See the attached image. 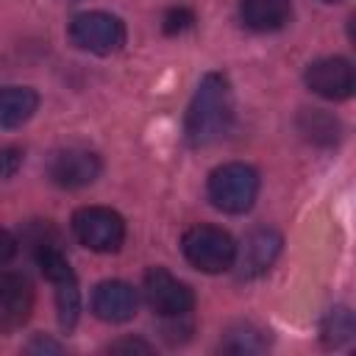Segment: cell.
I'll list each match as a JSON object with an SVG mask.
<instances>
[{
  "instance_id": "cell-1",
  "label": "cell",
  "mask_w": 356,
  "mask_h": 356,
  "mask_svg": "<svg viewBox=\"0 0 356 356\" xmlns=\"http://www.w3.org/2000/svg\"><path fill=\"white\" fill-rule=\"evenodd\" d=\"M234 125V89L222 72H206L192 95L184 136L192 147H209Z\"/></svg>"
},
{
  "instance_id": "cell-2",
  "label": "cell",
  "mask_w": 356,
  "mask_h": 356,
  "mask_svg": "<svg viewBox=\"0 0 356 356\" xmlns=\"http://www.w3.org/2000/svg\"><path fill=\"white\" fill-rule=\"evenodd\" d=\"M25 242L33 250V259L42 270V275L53 284L56 295V312H58V325L64 331H72L81 314V292H78V278L61 250L58 234L47 222H36L28 228Z\"/></svg>"
},
{
  "instance_id": "cell-3",
  "label": "cell",
  "mask_w": 356,
  "mask_h": 356,
  "mask_svg": "<svg viewBox=\"0 0 356 356\" xmlns=\"http://www.w3.org/2000/svg\"><path fill=\"white\" fill-rule=\"evenodd\" d=\"M209 200L225 214H245L259 195V172L245 161H228L211 170L206 184Z\"/></svg>"
},
{
  "instance_id": "cell-4",
  "label": "cell",
  "mask_w": 356,
  "mask_h": 356,
  "mask_svg": "<svg viewBox=\"0 0 356 356\" xmlns=\"http://www.w3.org/2000/svg\"><path fill=\"white\" fill-rule=\"evenodd\" d=\"M181 250H184V259L200 270V273H209V275H217V273H225L234 267V259H236V242L228 231L217 228V225H195L184 234L181 239Z\"/></svg>"
},
{
  "instance_id": "cell-5",
  "label": "cell",
  "mask_w": 356,
  "mask_h": 356,
  "mask_svg": "<svg viewBox=\"0 0 356 356\" xmlns=\"http://www.w3.org/2000/svg\"><path fill=\"white\" fill-rule=\"evenodd\" d=\"M70 225L75 239L95 253H117L125 242V220L108 206H81Z\"/></svg>"
},
{
  "instance_id": "cell-6",
  "label": "cell",
  "mask_w": 356,
  "mask_h": 356,
  "mask_svg": "<svg viewBox=\"0 0 356 356\" xmlns=\"http://www.w3.org/2000/svg\"><path fill=\"white\" fill-rule=\"evenodd\" d=\"M125 36H128L125 22L108 11H83L70 19L72 44L86 53H95V56H111V53L122 50Z\"/></svg>"
},
{
  "instance_id": "cell-7",
  "label": "cell",
  "mask_w": 356,
  "mask_h": 356,
  "mask_svg": "<svg viewBox=\"0 0 356 356\" xmlns=\"http://www.w3.org/2000/svg\"><path fill=\"white\" fill-rule=\"evenodd\" d=\"M142 292H145L150 312H156L164 320H181L195 306V292L189 289V284H184L164 267H153L145 273Z\"/></svg>"
},
{
  "instance_id": "cell-8",
  "label": "cell",
  "mask_w": 356,
  "mask_h": 356,
  "mask_svg": "<svg viewBox=\"0 0 356 356\" xmlns=\"http://www.w3.org/2000/svg\"><path fill=\"white\" fill-rule=\"evenodd\" d=\"M103 161L86 147H61L47 159V178L61 189H83L100 178Z\"/></svg>"
},
{
  "instance_id": "cell-9",
  "label": "cell",
  "mask_w": 356,
  "mask_h": 356,
  "mask_svg": "<svg viewBox=\"0 0 356 356\" xmlns=\"http://www.w3.org/2000/svg\"><path fill=\"white\" fill-rule=\"evenodd\" d=\"M303 81L314 95L325 100H348L356 86L353 67L342 56H325V58L312 61L303 72Z\"/></svg>"
},
{
  "instance_id": "cell-10",
  "label": "cell",
  "mask_w": 356,
  "mask_h": 356,
  "mask_svg": "<svg viewBox=\"0 0 356 356\" xmlns=\"http://www.w3.org/2000/svg\"><path fill=\"white\" fill-rule=\"evenodd\" d=\"M33 309V289L19 273H0V334L17 331Z\"/></svg>"
},
{
  "instance_id": "cell-11",
  "label": "cell",
  "mask_w": 356,
  "mask_h": 356,
  "mask_svg": "<svg viewBox=\"0 0 356 356\" xmlns=\"http://www.w3.org/2000/svg\"><path fill=\"white\" fill-rule=\"evenodd\" d=\"M136 289L125 281H100L92 292V312L103 323H128L136 314Z\"/></svg>"
},
{
  "instance_id": "cell-12",
  "label": "cell",
  "mask_w": 356,
  "mask_h": 356,
  "mask_svg": "<svg viewBox=\"0 0 356 356\" xmlns=\"http://www.w3.org/2000/svg\"><path fill=\"white\" fill-rule=\"evenodd\" d=\"M278 253H281V236L273 228H256L245 236L242 250L236 248L234 264H239L242 278H256L273 267Z\"/></svg>"
},
{
  "instance_id": "cell-13",
  "label": "cell",
  "mask_w": 356,
  "mask_h": 356,
  "mask_svg": "<svg viewBox=\"0 0 356 356\" xmlns=\"http://www.w3.org/2000/svg\"><path fill=\"white\" fill-rule=\"evenodd\" d=\"M292 17V0H239V19L248 31L273 33Z\"/></svg>"
},
{
  "instance_id": "cell-14",
  "label": "cell",
  "mask_w": 356,
  "mask_h": 356,
  "mask_svg": "<svg viewBox=\"0 0 356 356\" xmlns=\"http://www.w3.org/2000/svg\"><path fill=\"white\" fill-rule=\"evenodd\" d=\"M39 108V95L31 86H0V128H19L25 125Z\"/></svg>"
},
{
  "instance_id": "cell-15",
  "label": "cell",
  "mask_w": 356,
  "mask_h": 356,
  "mask_svg": "<svg viewBox=\"0 0 356 356\" xmlns=\"http://www.w3.org/2000/svg\"><path fill=\"white\" fill-rule=\"evenodd\" d=\"M267 345H270L267 334L261 328L250 325V323H239V325L228 328L225 337L220 339V350L222 353H236V356H242V353L245 356L248 353H261V350H267Z\"/></svg>"
},
{
  "instance_id": "cell-16",
  "label": "cell",
  "mask_w": 356,
  "mask_h": 356,
  "mask_svg": "<svg viewBox=\"0 0 356 356\" xmlns=\"http://www.w3.org/2000/svg\"><path fill=\"white\" fill-rule=\"evenodd\" d=\"M320 337L328 348H339L353 337V314L348 306H337L325 314L323 325H320Z\"/></svg>"
},
{
  "instance_id": "cell-17",
  "label": "cell",
  "mask_w": 356,
  "mask_h": 356,
  "mask_svg": "<svg viewBox=\"0 0 356 356\" xmlns=\"http://www.w3.org/2000/svg\"><path fill=\"white\" fill-rule=\"evenodd\" d=\"M337 131H339V125H337L334 117H328V114H323V111H309V114H306L303 134H306L309 139L323 142V145H331V142H337Z\"/></svg>"
},
{
  "instance_id": "cell-18",
  "label": "cell",
  "mask_w": 356,
  "mask_h": 356,
  "mask_svg": "<svg viewBox=\"0 0 356 356\" xmlns=\"http://www.w3.org/2000/svg\"><path fill=\"white\" fill-rule=\"evenodd\" d=\"M192 22H195V14L189 11V8H170L167 14H164V31L167 33H181V31H186V28H192Z\"/></svg>"
},
{
  "instance_id": "cell-19",
  "label": "cell",
  "mask_w": 356,
  "mask_h": 356,
  "mask_svg": "<svg viewBox=\"0 0 356 356\" xmlns=\"http://www.w3.org/2000/svg\"><path fill=\"white\" fill-rule=\"evenodd\" d=\"M22 164L19 147H0V178H11Z\"/></svg>"
},
{
  "instance_id": "cell-20",
  "label": "cell",
  "mask_w": 356,
  "mask_h": 356,
  "mask_svg": "<svg viewBox=\"0 0 356 356\" xmlns=\"http://www.w3.org/2000/svg\"><path fill=\"white\" fill-rule=\"evenodd\" d=\"M111 353H150L153 345L145 342V339H136V337H125V339H117L108 345Z\"/></svg>"
},
{
  "instance_id": "cell-21",
  "label": "cell",
  "mask_w": 356,
  "mask_h": 356,
  "mask_svg": "<svg viewBox=\"0 0 356 356\" xmlns=\"http://www.w3.org/2000/svg\"><path fill=\"white\" fill-rule=\"evenodd\" d=\"M14 253H17V239H14L6 228H0V264L11 261V259H14Z\"/></svg>"
},
{
  "instance_id": "cell-22",
  "label": "cell",
  "mask_w": 356,
  "mask_h": 356,
  "mask_svg": "<svg viewBox=\"0 0 356 356\" xmlns=\"http://www.w3.org/2000/svg\"><path fill=\"white\" fill-rule=\"evenodd\" d=\"M28 350H31V353H47V350H50V353H58V350H61V345H56V342H50V339L36 337V339L28 345Z\"/></svg>"
},
{
  "instance_id": "cell-23",
  "label": "cell",
  "mask_w": 356,
  "mask_h": 356,
  "mask_svg": "<svg viewBox=\"0 0 356 356\" xmlns=\"http://www.w3.org/2000/svg\"><path fill=\"white\" fill-rule=\"evenodd\" d=\"M323 3H342V0H323Z\"/></svg>"
}]
</instances>
